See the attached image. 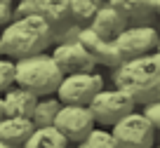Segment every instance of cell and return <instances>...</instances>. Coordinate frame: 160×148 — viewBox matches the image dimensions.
<instances>
[{
    "mask_svg": "<svg viewBox=\"0 0 160 148\" xmlns=\"http://www.w3.org/2000/svg\"><path fill=\"white\" fill-rule=\"evenodd\" d=\"M50 57L54 59V64L59 66V71L64 75H68V73H85V71L94 68V61L90 59V54L82 49V45H80L78 40H75V42L54 45V49H52Z\"/></svg>",
    "mask_w": 160,
    "mask_h": 148,
    "instance_id": "30bf717a",
    "label": "cell"
},
{
    "mask_svg": "<svg viewBox=\"0 0 160 148\" xmlns=\"http://www.w3.org/2000/svg\"><path fill=\"white\" fill-rule=\"evenodd\" d=\"M31 132H33V122L28 118H10V115L0 118V143L21 146Z\"/></svg>",
    "mask_w": 160,
    "mask_h": 148,
    "instance_id": "5bb4252c",
    "label": "cell"
},
{
    "mask_svg": "<svg viewBox=\"0 0 160 148\" xmlns=\"http://www.w3.org/2000/svg\"><path fill=\"white\" fill-rule=\"evenodd\" d=\"M12 5L14 0H0V28L12 21Z\"/></svg>",
    "mask_w": 160,
    "mask_h": 148,
    "instance_id": "cb8c5ba5",
    "label": "cell"
},
{
    "mask_svg": "<svg viewBox=\"0 0 160 148\" xmlns=\"http://www.w3.org/2000/svg\"><path fill=\"white\" fill-rule=\"evenodd\" d=\"M75 148H118V143L111 132H106L104 127H94L80 143H75Z\"/></svg>",
    "mask_w": 160,
    "mask_h": 148,
    "instance_id": "ffe728a7",
    "label": "cell"
},
{
    "mask_svg": "<svg viewBox=\"0 0 160 148\" xmlns=\"http://www.w3.org/2000/svg\"><path fill=\"white\" fill-rule=\"evenodd\" d=\"M106 0H68V17L78 21L80 26H87L94 12L104 5Z\"/></svg>",
    "mask_w": 160,
    "mask_h": 148,
    "instance_id": "ac0fdd59",
    "label": "cell"
},
{
    "mask_svg": "<svg viewBox=\"0 0 160 148\" xmlns=\"http://www.w3.org/2000/svg\"><path fill=\"white\" fill-rule=\"evenodd\" d=\"M21 148H68V141L52 125H47V127H33Z\"/></svg>",
    "mask_w": 160,
    "mask_h": 148,
    "instance_id": "9a60e30c",
    "label": "cell"
},
{
    "mask_svg": "<svg viewBox=\"0 0 160 148\" xmlns=\"http://www.w3.org/2000/svg\"><path fill=\"white\" fill-rule=\"evenodd\" d=\"M2 115H5V113H2V99H0V118H2Z\"/></svg>",
    "mask_w": 160,
    "mask_h": 148,
    "instance_id": "484cf974",
    "label": "cell"
},
{
    "mask_svg": "<svg viewBox=\"0 0 160 148\" xmlns=\"http://www.w3.org/2000/svg\"><path fill=\"white\" fill-rule=\"evenodd\" d=\"M151 148H158V146H151Z\"/></svg>",
    "mask_w": 160,
    "mask_h": 148,
    "instance_id": "4316f807",
    "label": "cell"
},
{
    "mask_svg": "<svg viewBox=\"0 0 160 148\" xmlns=\"http://www.w3.org/2000/svg\"><path fill=\"white\" fill-rule=\"evenodd\" d=\"M155 132L158 129L137 111L127 113L115 125H111V134L118 148H151L155 146Z\"/></svg>",
    "mask_w": 160,
    "mask_h": 148,
    "instance_id": "8992f818",
    "label": "cell"
},
{
    "mask_svg": "<svg viewBox=\"0 0 160 148\" xmlns=\"http://www.w3.org/2000/svg\"><path fill=\"white\" fill-rule=\"evenodd\" d=\"M139 113L144 115V118L148 120L155 129L160 127V104H158V99H155V101H146V104H141V111H139Z\"/></svg>",
    "mask_w": 160,
    "mask_h": 148,
    "instance_id": "7402d4cb",
    "label": "cell"
},
{
    "mask_svg": "<svg viewBox=\"0 0 160 148\" xmlns=\"http://www.w3.org/2000/svg\"><path fill=\"white\" fill-rule=\"evenodd\" d=\"M134 99L127 92L113 87V89H99V92L92 96V101L87 104L92 118H94V125H101V127H111L115 125L120 118H125L127 113L134 111Z\"/></svg>",
    "mask_w": 160,
    "mask_h": 148,
    "instance_id": "277c9868",
    "label": "cell"
},
{
    "mask_svg": "<svg viewBox=\"0 0 160 148\" xmlns=\"http://www.w3.org/2000/svg\"><path fill=\"white\" fill-rule=\"evenodd\" d=\"M99 89H104V78L94 71H85L64 75L54 94L64 106H87Z\"/></svg>",
    "mask_w": 160,
    "mask_h": 148,
    "instance_id": "5b68a950",
    "label": "cell"
},
{
    "mask_svg": "<svg viewBox=\"0 0 160 148\" xmlns=\"http://www.w3.org/2000/svg\"><path fill=\"white\" fill-rule=\"evenodd\" d=\"M35 14V2L33 0H14L12 5V19H24V17Z\"/></svg>",
    "mask_w": 160,
    "mask_h": 148,
    "instance_id": "603a6c76",
    "label": "cell"
},
{
    "mask_svg": "<svg viewBox=\"0 0 160 148\" xmlns=\"http://www.w3.org/2000/svg\"><path fill=\"white\" fill-rule=\"evenodd\" d=\"M61 108V101L57 96H38V101H35L33 106V113H31V122H33V127H47V125L54 122V115L59 113Z\"/></svg>",
    "mask_w": 160,
    "mask_h": 148,
    "instance_id": "2e32d148",
    "label": "cell"
},
{
    "mask_svg": "<svg viewBox=\"0 0 160 148\" xmlns=\"http://www.w3.org/2000/svg\"><path fill=\"white\" fill-rule=\"evenodd\" d=\"M0 148H21V146H10V143H0Z\"/></svg>",
    "mask_w": 160,
    "mask_h": 148,
    "instance_id": "d4e9b609",
    "label": "cell"
},
{
    "mask_svg": "<svg viewBox=\"0 0 160 148\" xmlns=\"http://www.w3.org/2000/svg\"><path fill=\"white\" fill-rule=\"evenodd\" d=\"M12 85H14V61L0 57V94Z\"/></svg>",
    "mask_w": 160,
    "mask_h": 148,
    "instance_id": "44dd1931",
    "label": "cell"
},
{
    "mask_svg": "<svg viewBox=\"0 0 160 148\" xmlns=\"http://www.w3.org/2000/svg\"><path fill=\"white\" fill-rule=\"evenodd\" d=\"M78 42L82 45V49L90 54V59L94 61V66L99 64V66L115 68V66L122 61V54L118 52V47H115L113 40H106V38H101V35H97L94 31H90L87 26L80 28Z\"/></svg>",
    "mask_w": 160,
    "mask_h": 148,
    "instance_id": "9c48e42d",
    "label": "cell"
},
{
    "mask_svg": "<svg viewBox=\"0 0 160 148\" xmlns=\"http://www.w3.org/2000/svg\"><path fill=\"white\" fill-rule=\"evenodd\" d=\"M106 5L125 17L127 26H153L151 21L160 7V0H106Z\"/></svg>",
    "mask_w": 160,
    "mask_h": 148,
    "instance_id": "8fae6325",
    "label": "cell"
},
{
    "mask_svg": "<svg viewBox=\"0 0 160 148\" xmlns=\"http://www.w3.org/2000/svg\"><path fill=\"white\" fill-rule=\"evenodd\" d=\"M118 52L122 59H132V57H141L155 52L158 47V31L153 26H127L125 31H120L113 38Z\"/></svg>",
    "mask_w": 160,
    "mask_h": 148,
    "instance_id": "ba28073f",
    "label": "cell"
},
{
    "mask_svg": "<svg viewBox=\"0 0 160 148\" xmlns=\"http://www.w3.org/2000/svg\"><path fill=\"white\" fill-rule=\"evenodd\" d=\"M0 57H2V54H0Z\"/></svg>",
    "mask_w": 160,
    "mask_h": 148,
    "instance_id": "83f0119b",
    "label": "cell"
},
{
    "mask_svg": "<svg viewBox=\"0 0 160 148\" xmlns=\"http://www.w3.org/2000/svg\"><path fill=\"white\" fill-rule=\"evenodd\" d=\"M87 28L94 31L97 35H101V38H106V40H113L120 31L127 28V19L120 14L118 10H113L111 5H106V2H104V5L94 12V17L90 19Z\"/></svg>",
    "mask_w": 160,
    "mask_h": 148,
    "instance_id": "7c38bea8",
    "label": "cell"
},
{
    "mask_svg": "<svg viewBox=\"0 0 160 148\" xmlns=\"http://www.w3.org/2000/svg\"><path fill=\"white\" fill-rule=\"evenodd\" d=\"M47 47H50V24L38 14L12 19L0 31V54L7 59L40 54L47 52Z\"/></svg>",
    "mask_w": 160,
    "mask_h": 148,
    "instance_id": "7a4b0ae2",
    "label": "cell"
},
{
    "mask_svg": "<svg viewBox=\"0 0 160 148\" xmlns=\"http://www.w3.org/2000/svg\"><path fill=\"white\" fill-rule=\"evenodd\" d=\"M2 113L10 115V118H31L33 113V106L38 101L33 92L19 87V85H12L2 92Z\"/></svg>",
    "mask_w": 160,
    "mask_h": 148,
    "instance_id": "4fadbf2b",
    "label": "cell"
},
{
    "mask_svg": "<svg viewBox=\"0 0 160 148\" xmlns=\"http://www.w3.org/2000/svg\"><path fill=\"white\" fill-rule=\"evenodd\" d=\"M61 78H64V73L59 71V66L54 64V59L47 52L14 59V85L33 92L35 96L54 94Z\"/></svg>",
    "mask_w": 160,
    "mask_h": 148,
    "instance_id": "3957f363",
    "label": "cell"
},
{
    "mask_svg": "<svg viewBox=\"0 0 160 148\" xmlns=\"http://www.w3.org/2000/svg\"><path fill=\"white\" fill-rule=\"evenodd\" d=\"M113 82L118 89L130 94L134 104L155 101L160 96V54L148 52L141 57L122 59L113 68Z\"/></svg>",
    "mask_w": 160,
    "mask_h": 148,
    "instance_id": "6da1fadb",
    "label": "cell"
},
{
    "mask_svg": "<svg viewBox=\"0 0 160 148\" xmlns=\"http://www.w3.org/2000/svg\"><path fill=\"white\" fill-rule=\"evenodd\" d=\"M52 127L59 134H64L68 143H80L87 134L94 129V118H92L87 106H64L54 115Z\"/></svg>",
    "mask_w": 160,
    "mask_h": 148,
    "instance_id": "52a82bcc",
    "label": "cell"
},
{
    "mask_svg": "<svg viewBox=\"0 0 160 148\" xmlns=\"http://www.w3.org/2000/svg\"><path fill=\"white\" fill-rule=\"evenodd\" d=\"M82 26L73 19H66L61 24L50 26V45H61V42H75L78 40V33Z\"/></svg>",
    "mask_w": 160,
    "mask_h": 148,
    "instance_id": "d6986e66",
    "label": "cell"
},
{
    "mask_svg": "<svg viewBox=\"0 0 160 148\" xmlns=\"http://www.w3.org/2000/svg\"><path fill=\"white\" fill-rule=\"evenodd\" d=\"M33 2H35V14L42 17L50 26L71 19L68 17V0H33Z\"/></svg>",
    "mask_w": 160,
    "mask_h": 148,
    "instance_id": "e0dca14e",
    "label": "cell"
}]
</instances>
